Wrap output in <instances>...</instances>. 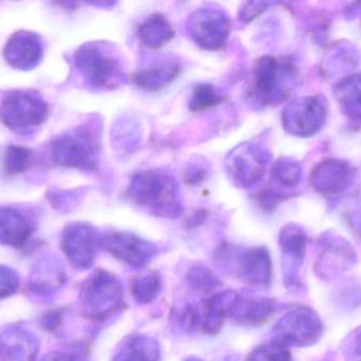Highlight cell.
I'll use <instances>...</instances> for the list:
<instances>
[{
    "label": "cell",
    "mask_w": 361,
    "mask_h": 361,
    "mask_svg": "<svg viewBox=\"0 0 361 361\" xmlns=\"http://www.w3.org/2000/svg\"><path fill=\"white\" fill-rule=\"evenodd\" d=\"M128 195L133 203L154 215L175 218L182 213L177 182L164 172L149 170L135 174Z\"/></svg>",
    "instance_id": "6da1fadb"
},
{
    "label": "cell",
    "mask_w": 361,
    "mask_h": 361,
    "mask_svg": "<svg viewBox=\"0 0 361 361\" xmlns=\"http://www.w3.org/2000/svg\"><path fill=\"white\" fill-rule=\"evenodd\" d=\"M99 131L91 124H82L59 136L51 146L53 162L68 169L95 171L99 165Z\"/></svg>",
    "instance_id": "7a4b0ae2"
},
{
    "label": "cell",
    "mask_w": 361,
    "mask_h": 361,
    "mask_svg": "<svg viewBox=\"0 0 361 361\" xmlns=\"http://www.w3.org/2000/svg\"><path fill=\"white\" fill-rule=\"evenodd\" d=\"M80 309L87 319L105 321L124 309V290L118 278L106 271H95L80 292Z\"/></svg>",
    "instance_id": "3957f363"
},
{
    "label": "cell",
    "mask_w": 361,
    "mask_h": 361,
    "mask_svg": "<svg viewBox=\"0 0 361 361\" xmlns=\"http://www.w3.org/2000/svg\"><path fill=\"white\" fill-rule=\"evenodd\" d=\"M48 112V104L42 95L30 89L8 91L0 105L2 122L17 134L29 133L44 124Z\"/></svg>",
    "instance_id": "277c9868"
},
{
    "label": "cell",
    "mask_w": 361,
    "mask_h": 361,
    "mask_svg": "<svg viewBox=\"0 0 361 361\" xmlns=\"http://www.w3.org/2000/svg\"><path fill=\"white\" fill-rule=\"evenodd\" d=\"M74 64L85 83L94 89H114L123 81V70L118 59L101 45H82L74 54Z\"/></svg>",
    "instance_id": "5b68a950"
},
{
    "label": "cell",
    "mask_w": 361,
    "mask_h": 361,
    "mask_svg": "<svg viewBox=\"0 0 361 361\" xmlns=\"http://www.w3.org/2000/svg\"><path fill=\"white\" fill-rule=\"evenodd\" d=\"M295 70L290 64L271 57L258 59L254 70V95L259 103L282 101L290 90Z\"/></svg>",
    "instance_id": "8992f818"
},
{
    "label": "cell",
    "mask_w": 361,
    "mask_h": 361,
    "mask_svg": "<svg viewBox=\"0 0 361 361\" xmlns=\"http://www.w3.org/2000/svg\"><path fill=\"white\" fill-rule=\"evenodd\" d=\"M189 35L204 50L222 48L231 32V21L220 8H203L195 11L188 17Z\"/></svg>",
    "instance_id": "52a82bcc"
},
{
    "label": "cell",
    "mask_w": 361,
    "mask_h": 361,
    "mask_svg": "<svg viewBox=\"0 0 361 361\" xmlns=\"http://www.w3.org/2000/svg\"><path fill=\"white\" fill-rule=\"evenodd\" d=\"M267 154L256 144H240L229 153L226 170L229 177L242 188L258 184L267 171Z\"/></svg>",
    "instance_id": "ba28073f"
},
{
    "label": "cell",
    "mask_w": 361,
    "mask_h": 361,
    "mask_svg": "<svg viewBox=\"0 0 361 361\" xmlns=\"http://www.w3.org/2000/svg\"><path fill=\"white\" fill-rule=\"evenodd\" d=\"M101 248L133 268H142L156 256L154 244L129 232L111 231L101 237Z\"/></svg>",
    "instance_id": "9c48e42d"
},
{
    "label": "cell",
    "mask_w": 361,
    "mask_h": 361,
    "mask_svg": "<svg viewBox=\"0 0 361 361\" xmlns=\"http://www.w3.org/2000/svg\"><path fill=\"white\" fill-rule=\"evenodd\" d=\"M61 247L76 268L87 269L94 262L97 247H101V235L90 225L71 224L65 229Z\"/></svg>",
    "instance_id": "30bf717a"
},
{
    "label": "cell",
    "mask_w": 361,
    "mask_h": 361,
    "mask_svg": "<svg viewBox=\"0 0 361 361\" xmlns=\"http://www.w3.org/2000/svg\"><path fill=\"white\" fill-rule=\"evenodd\" d=\"M274 333L276 341L282 345H307L317 341L322 333V324L310 309H296L284 316Z\"/></svg>",
    "instance_id": "8fae6325"
},
{
    "label": "cell",
    "mask_w": 361,
    "mask_h": 361,
    "mask_svg": "<svg viewBox=\"0 0 361 361\" xmlns=\"http://www.w3.org/2000/svg\"><path fill=\"white\" fill-rule=\"evenodd\" d=\"M4 55L6 63L14 69H34L44 57V42L37 33L18 31L8 38Z\"/></svg>",
    "instance_id": "7c38bea8"
},
{
    "label": "cell",
    "mask_w": 361,
    "mask_h": 361,
    "mask_svg": "<svg viewBox=\"0 0 361 361\" xmlns=\"http://www.w3.org/2000/svg\"><path fill=\"white\" fill-rule=\"evenodd\" d=\"M240 279L254 288L269 286L271 280V261L264 247H255L241 252L237 260Z\"/></svg>",
    "instance_id": "4fadbf2b"
},
{
    "label": "cell",
    "mask_w": 361,
    "mask_h": 361,
    "mask_svg": "<svg viewBox=\"0 0 361 361\" xmlns=\"http://www.w3.org/2000/svg\"><path fill=\"white\" fill-rule=\"evenodd\" d=\"M322 106L313 99H300L286 106L283 112V125L295 135H310L320 124Z\"/></svg>",
    "instance_id": "5bb4252c"
},
{
    "label": "cell",
    "mask_w": 361,
    "mask_h": 361,
    "mask_svg": "<svg viewBox=\"0 0 361 361\" xmlns=\"http://www.w3.org/2000/svg\"><path fill=\"white\" fill-rule=\"evenodd\" d=\"M31 223L18 210L0 209V243L14 247H23L31 237Z\"/></svg>",
    "instance_id": "9a60e30c"
},
{
    "label": "cell",
    "mask_w": 361,
    "mask_h": 361,
    "mask_svg": "<svg viewBox=\"0 0 361 361\" xmlns=\"http://www.w3.org/2000/svg\"><path fill=\"white\" fill-rule=\"evenodd\" d=\"M180 70L182 68L179 63L167 59L142 68L133 74V82L145 90H160L171 84L179 76Z\"/></svg>",
    "instance_id": "2e32d148"
},
{
    "label": "cell",
    "mask_w": 361,
    "mask_h": 361,
    "mask_svg": "<svg viewBox=\"0 0 361 361\" xmlns=\"http://www.w3.org/2000/svg\"><path fill=\"white\" fill-rule=\"evenodd\" d=\"M280 245L284 254V275L290 283H294L296 269L305 254V235L295 227H286L280 235Z\"/></svg>",
    "instance_id": "e0dca14e"
},
{
    "label": "cell",
    "mask_w": 361,
    "mask_h": 361,
    "mask_svg": "<svg viewBox=\"0 0 361 361\" xmlns=\"http://www.w3.org/2000/svg\"><path fill=\"white\" fill-rule=\"evenodd\" d=\"M160 348L146 335H133L125 339L112 361H159Z\"/></svg>",
    "instance_id": "ac0fdd59"
},
{
    "label": "cell",
    "mask_w": 361,
    "mask_h": 361,
    "mask_svg": "<svg viewBox=\"0 0 361 361\" xmlns=\"http://www.w3.org/2000/svg\"><path fill=\"white\" fill-rule=\"evenodd\" d=\"M137 35L146 46L160 48L173 40L175 30L164 15L154 13L141 23Z\"/></svg>",
    "instance_id": "d6986e66"
},
{
    "label": "cell",
    "mask_w": 361,
    "mask_h": 361,
    "mask_svg": "<svg viewBox=\"0 0 361 361\" xmlns=\"http://www.w3.org/2000/svg\"><path fill=\"white\" fill-rule=\"evenodd\" d=\"M275 302L269 299L246 301L240 299L233 317L243 326H258L264 324L275 313Z\"/></svg>",
    "instance_id": "ffe728a7"
},
{
    "label": "cell",
    "mask_w": 361,
    "mask_h": 361,
    "mask_svg": "<svg viewBox=\"0 0 361 361\" xmlns=\"http://www.w3.org/2000/svg\"><path fill=\"white\" fill-rule=\"evenodd\" d=\"M0 353L4 361H33L36 351L31 337L20 331H11L0 341Z\"/></svg>",
    "instance_id": "44dd1931"
},
{
    "label": "cell",
    "mask_w": 361,
    "mask_h": 361,
    "mask_svg": "<svg viewBox=\"0 0 361 361\" xmlns=\"http://www.w3.org/2000/svg\"><path fill=\"white\" fill-rule=\"evenodd\" d=\"M162 288V279L156 271L137 276L131 280L130 290L137 303L148 304L156 300Z\"/></svg>",
    "instance_id": "7402d4cb"
},
{
    "label": "cell",
    "mask_w": 361,
    "mask_h": 361,
    "mask_svg": "<svg viewBox=\"0 0 361 361\" xmlns=\"http://www.w3.org/2000/svg\"><path fill=\"white\" fill-rule=\"evenodd\" d=\"M222 100V95L214 85L202 83L193 88L188 107L191 112H201L218 105Z\"/></svg>",
    "instance_id": "603a6c76"
},
{
    "label": "cell",
    "mask_w": 361,
    "mask_h": 361,
    "mask_svg": "<svg viewBox=\"0 0 361 361\" xmlns=\"http://www.w3.org/2000/svg\"><path fill=\"white\" fill-rule=\"evenodd\" d=\"M31 150L23 146H10L4 157V171L8 176L18 175L29 167Z\"/></svg>",
    "instance_id": "cb8c5ba5"
},
{
    "label": "cell",
    "mask_w": 361,
    "mask_h": 361,
    "mask_svg": "<svg viewBox=\"0 0 361 361\" xmlns=\"http://www.w3.org/2000/svg\"><path fill=\"white\" fill-rule=\"evenodd\" d=\"M245 361H292V356L286 345L275 341L257 348Z\"/></svg>",
    "instance_id": "d4e9b609"
},
{
    "label": "cell",
    "mask_w": 361,
    "mask_h": 361,
    "mask_svg": "<svg viewBox=\"0 0 361 361\" xmlns=\"http://www.w3.org/2000/svg\"><path fill=\"white\" fill-rule=\"evenodd\" d=\"M188 283L200 292H208L220 286L221 282L212 271L203 266H195L188 273Z\"/></svg>",
    "instance_id": "484cf974"
},
{
    "label": "cell",
    "mask_w": 361,
    "mask_h": 361,
    "mask_svg": "<svg viewBox=\"0 0 361 361\" xmlns=\"http://www.w3.org/2000/svg\"><path fill=\"white\" fill-rule=\"evenodd\" d=\"M273 176L281 184L290 186V184H296L297 179H298V170L296 169L294 163L288 162V161H279L274 167Z\"/></svg>",
    "instance_id": "4316f807"
},
{
    "label": "cell",
    "mask_w": 361,
    "mask_h": 361,
    "mask_svg": "<svg viewBox=\"0 0 361 361\" xmlns=\"http://www.w3.org/2000/svg\"><path fill=\"white\" fill-rule=\"evenodd\" d=\"M267 4L263 2H247L240 10L239 14L242 20L250 21L260 15L263 11L267 10Z\"/></svg>",
    "instance_id": "83f0119b"
},
{
    "label": "cell",
    "mask_w": 361,
    "mask_h": 361,
    "mask_svg": "<svg viewBox=\"0 0 361 361\" xmlns=\"http://www.w3.org/2000/svg\"><path fill=\"white\" fill-rule=\"evenodd\" d=\"M42 361H86L84 356L75 352H53Z\"/></svg>",
    "instance_id": "f1b7e54d"
},
{
    "label": "cell",
    "mask_w": 361,
    "mask_h": 361,
    "mask_svg": "<svg viewBox=\"0 0 361 361\" xmlns=\"http://www.w3.org/2000/svg\"><path fill=\"white\" fill-rule=\"evenodd\" d=\"M352 351H353L354 357L356 358V361H361V333L358 334V336L355 337Z\"/></svg>",
    "instance_id": "f546056e"
},
{
    "label": "cell",
    "mask_w": 361,
    "mask_h": 361,
    "mask_svg": "<svg viewBox=\"0 0 361 361\" xmlns=\"http://www.w3.org/2000/svg\"><path fill=\"white\" fill-rule=\"evenodd\" d=\"M185 361H202V360H197V358L190 357V358H188V360H185Z\"/></svg>",
    "instance_id": "4dcf8cb0"
}]
</instances>
